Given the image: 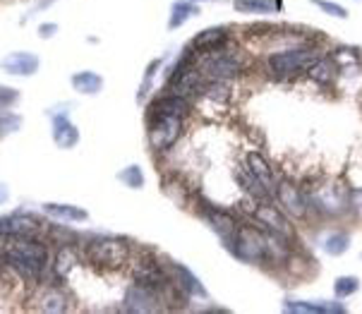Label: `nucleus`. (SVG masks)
<instances>
[{
    "label": "nucleus",
    "mask_w": 362,
    "mask_h": 314,
    "mask_svg": "<svg viewBox=\"0 0 362 314\" xmlns=\"http://www.w3.org/2000/svg\"><path fill=\"white\" fill-rule=\"evenodd\" d=\"M5 264L10 269H15L22 279L36 281L44 274L48 264V250L44 243H39L34 238H17L5 250Z\"/></svg>",
    "instance_id": "nucleus-1"
},
{
    "label": "nucleus",
    "mask_w": 362,
    "mask_h": 314,
    "mask_svg": "<svg viewBox=\"0 0 362 314\" xmlns=\"http://www.w3.org/2000/svg\"><path fill=\"white\" fill-rule=\"evenodd\" d=\"M319 58H324L322 48L317 46H293L284 48L267 55V67L276 79H296L305 72H310V67L317 63Z\"/></svg>",
    "instance_id": "nucleus-2"
},
{
    "label": "nucleus",
    "mask_w": 362,
    "mask_h": 314,
    "mask_svg": "<svg viewBox=\"0 0 362 314\" xmlns=\"http://www.w3.org/2000/svg\"><path fill=\"white\" fill-rule=\"evenodd\" d=\"M197 63L199 72L204 75V79H228L238 77L243 72V55H240V48H235L233 44H226V46H218L214 51H204L194 58Z\"/></svg>",
    "instance_id": "nucleus-3"
},
{
    "label": "nucleus",
    "mask_w": 362,
    "mask_h": 314,
    "mask_svg": "<svg viewBox=\"0 0 362 314\" xmlns=\"http://www.w3.org/2000/svg\"><path fill=\"white\" fill-rule=\"evenodd\" d=\"M226 250L245 264H269V240L264 228L238 226L235 238Z\"/></svg>",
    "instance_id": "nucleus-4"
},
{
    "label": "nucleus",
    "mask_w": 362,
    "mask_h": 314,
    "mask_svg": "<svg viewBox=\"0 0 362 314\" xmlns=\"http://www.w3.org/2000/svg\"><path fill=\"white\" fill-rule=\"evenodd\" d=\"M308 199L310 209H317L324 216H341L353 204V194L346 190V185H341V180H329L322 182L319 187H312L308 192Z\"/></svg>",
    "instance_id": "nucleus-5"
},
{
    "label": "nucleus",
    "mask_w": 362,
    "mask_h": 314,
    "mask_svg": "<svg viewBox=\"0 0 362 314\" xmlns=\"http://www.w3.org/2000/svg\"><path fill=\"white\" fill-rule=\"evenodd\" d=\"M182 134V118L177 115H151L149 144L156 151H168Z\"/></svg>",
    "instance_id": "nucleus-6"
},
{
    "label": "nucleus",
    "mask_w": 362,
    "mask_h": 314,
    "mask_svg": "<svg viewBox=\"0 0 362 314\" xmlns=\"http://www.w3.org/2000/svg\"><path fill=\"white\" fill-rule=\"evenodd\" d=\"M274 199L279 202V207L284 209L286 216H291V219H305L310 211V199H308V194H305V190L298 187V185L291 180H279Z\"/></svg>",
    "instance_id": "nucleus-7"
},
{
    "label": "nucleus",
    "mask_w": 362,
    "mask_h": 314,
    "mask_svg": "<svg viewBox=\"0 0 362 314\" xmlns=\"http://www.w3.org/2000/svg\"><path fill=\"white\" fill-rule=\"evenodd\" d=\"M89 260H91V264H99V267L118 269L127 262V248L120 243V240L101 238L89 245Z\"/></svg>",
    "instance_id": "nucleus-8"
},
{
    "label": "nucleus",
    "mask_w": 362,
    "mask_h": 314,
    "mask_svg": "<svg viewBox=\"0 0 362 314\" xmlns=\"http://www.w3.org/2000/svg\"><path fill=\"white\" fill-rule=\"evenodd\" d=\"M252 219L257 221V226H262L264 231L276 233V236H284L288 240H293V236H296L291 221L286 219L284 209H276L269 204V202H259V204H257V209L252 211Z\"/></svg>",
    "instance_id": "nucleus-9"
},
{
    "label": "nucleus",
    "mask_w": 362,
    "mask_h": 314,
    "mask_svg": "<svg viewBox=\"0 0 362 314\" xmlns=\"http://www.w3.org/2000/svg\"><path fill=\"white\" fill-rule=\"evenodd\" d=\"M284 312L291 314H346L348 307L336 300H284Z\"/></svg>",
    "instance_id": "nucleus-10"
},
{
    "label": "nucleus",
    "mask_w": 362,
    "mask_h": 314,
    "mask_svg": "<svg viewBox=\"0 0 362 314\" xmlns=\"http://www.w3.org/2000/svg\"><path fill=\"white\" fill-rule=\"evenodd\" d=\"M204 219H206L209 228H211V231L221 238L223 248H228L230 240L235 238L238 221L233 219L228 211H223V209H216L214 204H206V207H204Z\"/></svg>",
    "instance_id": "nucleus-11"
},
{
    "label": "nucleus",
    "mask_w": 362,
    "mask_h": 314,
    "mask_svg": "<svg viewBox=\"0 0 362 314\" xmlns=\"http://www.w3.org/2000/svg\"><path fill=\"white\" fill-rule=\"evenodd\" d=\"M125 310L127 312H137V314L158 312V310H161V307H158V291L134 283L130 291L125 293Z\"/></svg>",
    "instance_id": "nucleus-12"
},
{
    "label": "nucleus",
    "mask_w": 362,
    "mask_h": 314,
    "mask_svg": "<svg viewBox=\"0 0 362 314\" xmlns=\"http://www.w3.org/2000/svg\"><path fill=\"white\" fill-rule=\"evenodd\" d=\"M170 276H173L175 286L180 288V291L185 293L187 298H199V300H206L209 298L204 283H202L197 279V274H192V271H189L185 264H177V262L170 264Z\"/></svg>",
    "instance_id": "nucleus-13"
},
{
    "label": "nucleus",
    "mask_w": 362,
    "mask_h": 314,
    "mask_svg": "<svg viewBox=\"0 0 362 314\" xmlns=\"http://www.w3.org/2000/svg\"><path fill=\"white\" fill-rule=\"evenodd\" d=\"M134 283L154 288V291H163L168 286V276L154 260H139L137 267H134Z\"/></svg>",
    "instance_id": "nucleus-14"
},
{
    "label": "nucleus",
    "mask_w": 362,
    "mask_h": 314,
    "mask_svg": "<svg viewBox=\"0 0 362 314\" xmlns=\"http://www.w3.org/2000/svg\"><path fill=\"white\" fill-rule=\"evenodd\" d=\"M39 233V221L27 216V214H17V216L0 219V236L12 238H34Z\"/></svg>",
    "instance_id": "nucleus-15"
},
{
    "label": "nucleus",
    "mask_w": 362,
    "mask_h": 314,
    "mask_svg": "<svg viewBox=\"0 0 362 314\" xmlns=\"http://www.w3.org/2000/svg\"><path fill=\"white\" fill-rule=\"evenodd\" d=\"M226 44H230V29L228 27H209L194 36L189 48L197 53H204V51H214V48L226 46Z\"/></svg>",
    "instance_id": "nucleus-16"
},
{
    "label": "nucleus",
    "mask_w": 362,
    "mask_h": 314,
    "mask_svg": "<svg viewBox=\"0 0 362 314\" xmlns=\"http://www.w3.org/2000/svg\"><path fill=\"white\" fill-rule=\"evenodd\" d=\"M235 178H238V185L247 192V197H252V199L257 202H269V199H274L272 194L267 192V187L262 185V180L257 178L252 170H250V165L245 163V165H238V170H235Z\"/></svg>",
    "instance_id": "nucleus-17"
},
{
    "label": "nucleus",
    "mask_w": 362,
    "mask_h": 314,
    "mask_svg": "<svg viewBox=\"0 0 362 314\" xmlns=\"http://www.w3.org/2000/svg\"><path fill=\"white\" fill-rule=\"evenodd\" d=\"M245 163L250 165V170L259 178L262 185L267 187V192L274 197L276 192V185H279V180H276V175H274V168H272V163L267 161V158L262 156V153H257V151H250L247 153V158H245Z\"/></svg>",
    "instance_id": "nucleus-18"
},
{
    "label": "nucleus",
    "mask_w": 362,
    "mask_h": 314,
    "mask_svg": "<svg viewBox=\"0 0 362 314\" xmlns=\"http://www.w3.org/2000/svg\"><path fill=\"white\" fill-rule=\"evenodd\" d=\"M149 110L151 115H177V118H185V113L189 110V101L180 94H168L151 103Z\"/></svg>",
    "instance_id": "nucleus-19"
},
{
    "label": "nucleus",
    "mask_w": 362,
    "mask_h": 314,
    "mask_svg": "<svg viewBox=\"0 0 362 314\" xmlns=\"http://www.w3.org/2000/svg\"><path fill=\"white\" fill-rule=\"evenodd\" d=\"M3 70L10 72V75H22V77H29L39 70V60L36 55L32 53H10L8 58L3 60Z\"/></svg>",
    "instance_id": "nucleus-20"
},
{
    "label": "nucleus",
    "mask_w": 362,
    "mask_h": 314,
    "mask_svg": "<svg viewBox=\"0 0 362 314\" xmlns=\"http://www.w3.org/2000/svg\"><path fill=\"white\" fill-rule=\"evenodd\" d=\"M53 139H55V144L63 146V149H70V146L77 144L79 132H77V127L72 125L70 120H67V115H55V120H53Z\"/></svg>",
    "instance_id": "nucleus-21"
},
{
    "label": "nucleus",
    "mask_w": 362,
    "mask_h": 314,
    "mask_svg": "<svg viewBox=\"0 0 362 314\" xmlns=\"http://www.w3.org/2000/svg\"><path fill=\"white\" fill-rule=\"evenodd\" d=\"M351 243H353V238L348 231H334V233H329V236H324L322 250H324V255H329V257H343L351 250Z\"/></svg>",
    "instance_id": "nucleus-22"
},
{
    "label": "nucleus",
    "mask_w": 362,
    "mask_h": 314,
    "mask_svg": "<svg viewBox=\"0 0 362 314\" xmlns=\"http://www.w3.org/2000/svg\"><path fill=\"white\" fill-rule=\"evenodd\" d=\"M233 10L240 15H276L279 5L274 0H233Z\"/></svg>",
    "instance_id": "nucleus-23"
},
{
    "label": "nucleus",
    "mask_w": 362,
    "mask_h": 314,
    "mask_svg": "<svg viewBox=\"0 0 362 314\" xmlns=\"http://www.w3.org/2000/svg\"><path fill=\"white\" fill-rule=\"evenodd\" d=\"M199 15V5L194 0H180L170 8V17H168V29H177L182 27L189 17Z\"/></svg>",
    "instance_id": "nucleus-24"
},
{
    "label": "nucleus",
    "mask_w": 362,
    "mask_h": 314,
    "mask_svg": "<svg viewBox=\"0 0 362 314\" xmlns=\"http://www.w3.org/2000/svg\"><path fill=\"white\" fill-rule=\"evenodd\" d=\"M308 75L315 79V82L324 84V87H329V84L334 82L336 77H339V67H336V63L331 58H319L317 63L310 67Z\"/></svg>",
    "instance_id": "nucleus-25"
},
{
    "label": "nucleus",
    "mask_w": 362,
    "mask_h": 314,
    "mask_svg": "<svg viewBox=\"0 0 362 314\" xmlns=\"http://www.w3.org/2000/svg\"><path fill=\"white\" fill-rule=\"evenodd\" d=\"M72 87L77 91H82V94H99L101 87H103V79L96 75V72H77L75 77H72Z\"/></svg>",
    "instance_id": "nucleus-26"
},
{
    "label": "nucleus",
    "mask_w": 362,
    "mask_h": 314,
    "mask_svg": "<svg viewBox=\"0 0 362 314\" xmlns=\"http://www.w3.org/2000/svg\"><path fill=\"white\" fill-rule=\"evenodd\" d=\"M46 214H51L55 219H63V221H87V211L79 207H70V204H44Z\"/></svg>",
    "instance_id": "nucleus-27"
},
{
    "label": "nucleus",
    "mask_w": 362,
    "mask_h": 314,
    "mask_svg": "<svg viewBox=\"0 0 362 314\" xmlns=\"http://www.w3.org/2000/svg\"><path fill=\"white\" fill-rule=\"evenodd\" d=\"M360 286H362V283H360L358 276H351V274L339 276V279L334 281V295L339 300H348V298H353V295L360 291Z\"/></svg>",
    "instance_id": "nucleus-28"
},
{
    "label": "nucleus",
    "mask_w": 362,
    "mask_h": 314,
    "mask_svg": "<svg viewBox=\"0 0 362 314\" xmlns=\"http://www.w3.org/2000/svg\"><path fill=\"white\" fill-rule=\"evenodd\" d=\"M77 264V255L72 248H65L58 252V257H55V271H58V276H67L70 274V269Z\"/></svg>",
    "instance_id": "nucleus-29"
},
{
    "label": "nucleus",
    "mask_w": 362,
    "mask_h": 314,
    "mask_svg": "<svg viewBox=\"0 0 362 314\" xmlns=\"http://www.w3.org/2000/svg\"><path fill=\"white\" fill-rule=\"evenodd\" d=\"M120 182H125L127 187H132V190H142L144 187V173H142V168L139 165H127V168H122L120 170Z\"/></svg>",
    "instance_id": "nucleus-30"
},
{
    "label": "nucleus",
    "mask_w": 362,
    "mask_h": 314,
    "mask_svg": "<svg viewBox=\"0 0 362 314\" xmlns=\"http://www.w3.org/2000/svg\"><path fill=\"white\" fill-rule=\"evenodd\" d=\"M315 8H319L324 12V15H329V17H336V20H348V8H343V5L339 3H334V0H310Z\"/></svg>",
    "instance_id": "nucleus-31"
},
{
    "label": "nucleus",
    "mask_w": 362,
    "mask_h": 314,
    "mask_svg": "<svg viewBox=\"0 0 362 314\" xmlns=\"http://www.w3.org/2000/svg\"><path fill=\"white\" fill-rule=\"evenodd\" d=\"M65 298L58 291H48L44 298H41L39 310L41 312H65Z\"/></svg>",
    "instance_id": "nucleus-32"
},
{
    "label": "nucleus",
    "mask_w": 362,
    "mask_h": 314,
    "mask_svg": "<svg viewBox=\"0 0 362 314\" xmlns=\"http://www.w3.org/2000/svg\"><path fill=\"white\" fill-rule=\"evenodd\" d=\"M17 127H20V118H15V115H0V137L15 132Z\"/></svg>",
    "instance_id": "nucleus-33"
},
{
    "label": "nucleus",
    "mask_w": 362,
    "mask_h": 314,
    "mask_svg": "<svg viewBox=\"0 0 362 314\" xmlns=\"http://www.w3.org/2000/svg\"><path fill=\"white\" fill-rule=\"evenodd\" d=\"M17 101V91L10 89V87H0V110L12 106Z\"/></svg>",
    "instance_id": "nucleus-34"
},
{
    "label": "nucleus",
    "mask_w": 362,
    "mask_h": 314,
    "mask_svg": "<svg viewBox=\"0 0 362 314\" xmlns=\"http://www.w3.org/2000/svg\"><path fill=\"white\" fill-rule=\"evenodd\" d=\"M5 199H8V190H5L3 185H0V204H3Z\"/></svg>",
    "instance_id": "nucleus-35"
},
{
    "label": "nucleus",
    "mask_w": 362,
    "mask_h": 314,
    "mask_svg": "<svg viewBox=\"0 0 362 314\" xmlns=\"http://www.w3.org/2000/svg\"><path fill=\"white\" fill-rule=\"evenodd\" d=\"M55 27H51V24H46V27H41V32H44V36H48V32H53Z\"/></svg>",
    "instance_id": "nucleus-36"
},
{
    "label": "nucleus",
    "mask_w": 362,
    "mask_h": 314,
    "mask_svg": "<svg viewBox=\"0 0 362 314\" xmlns=\"http://www.w3.org/2000/svg\"><path fill=\"white\" fill-rule=\"evenodd\" d=\"M194 3H204V0H194Z\"/></svg>",
    "instance_id": "nucleus-37"
}]
</instances>
